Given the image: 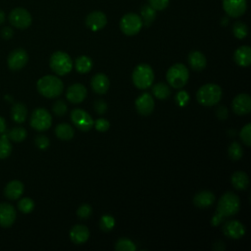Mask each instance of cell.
Masks as SVG:
<instances>
[{"label":"cell","mask_w":251,"mask_h":251,"mask_svg":"<svg viewBox=\"0 0 251 251\" xmlns=\"http://www.w3.org/2000/svg\"><path fill=\"white\" fill-rule=\"evenodd\" d=\"M222 95V88L218 84L207 83L205 85H202L198 89L196 93V98L201 105L211 107L220 102Z\"/></svg>","instance_id":"obj_3"},{"label":"cell","mask_w":251,"mask_h":251,"mask_svg":"<svg viewBox=\"0 0 251 251\" xmlns=\"http://www.w3.org/2000/svg\"><path fill=\"white\" fill-rule=\"evenodd\" d=\"M51 70L58 75H65L72 71L73 62L69 54L63 51L54 52L49 61Z\"/></svg>","instance_id":"obj_6"},{"label":"cell","mask_w":251,"mask_h":251,"mask_svg":"<svg viewBox=\"0 0 251 251\" xmlns=\"http://www.w3.org/2000/svg\"><path fill=\"white\" fill-rule=\"evenodd\" d=\"M152 93L154 94V96L156 98L163 100V99L168 98L171 95V89L167 84H165L163 82H158L153 85Z\"/></svg>","instance_id":"obj_30"},{"label":"cell","mask_w":251,"mask_h":251,"mask_svg":"<svg viewBox=\"0 0 251 251\" xmlns=\"http://www.w3.org/2000/svg\"><path fill=\"white\" fill-rule=\"evenodd\" d=\"M142 20L135 13H127L124 15L120 21V28L122 32L127 36L137 34L142 27Z\"/></svg>","instance_id":"obj_7"},{"label":"cell","mask_w":251,"mask_h":251,"mask_svg":"<svg viewBox=\"0 0 251 251\" xmlns=\"http://www.w3.org/2000/svg\"><path fill=\"white\" fill-rule=\"evenodd\" d=\"M156 12L149 4H144L140 9V18L142 24L146 26H149L154 20L156 19Z\"/></svg>","instance_id":"obj_27"},{"label":"cell","mask_w":251,"mask_h":251,"mask_svg":"<svg viewBox=\"0 0 251 251\" xmlns=\"http://www.w3.org/2000/svg\"><path fill=\"white\" fill-rule=\"evenodd\" d=\"M234 61L240 67H248L251 64V48L247 45L240 46L234 52Z\"/></svg>","instance_id":"obj_22"},{"label":"cell","mask_w":251,"mask_h":251,"mask_svg":"<svg viewBox=\"0 0 251 251\" xmlns=\"http://www.w3.org/2000/svg\"><path fill=\"white\" fill-rule=\"evenodd\" d=\"M107 108L108 106L104 100H97L94 102V109L99 115L104 114L107 111Z\"/></svg>","instance_id":"obj_45"},{"label":"cell","mask_w":251,"mask_h":251,"mask_svg":"<svg viewBox=\"0 0 251 251\" xmlns=\"http://www.w3.org/2000/svg\"><path fill=\"white\" fill-rule=\"evenodd\" d=\"M92 213V208L88 204H82L76 211V215L81 219L88 218Z\"/></svg>","instance_id":"obj_42"},{"label":"cell","mask_w":251,"mask_h":251,"mask_svg":"<svg viewBox=\"0 0 251 251\" xmlns=\"http://www.w3.org/2000/svg\"><path fill=\"white\" fill-rule=\"evenodd\" d=\"M115 249L118 251H135L136 246L130 239L123 237L117 240L115 244Z\"/></svg>","instance_id":"obj_33"},{"label":"cell","mask_w":251,"mask_h":251,"mask_svg":"<svg viewBox=\"0 0 251 251\" xmlns=\"http://www.w3.org/2000/svg\"><path fill=\"white\" fill-rule=\"evenodd\" d=\"M231 107L235 114L239 116L247 115L251 111V97L247 93H240L232 100Z\"/></svg>","instance_id":"obj_14"},{"label":"cell","mask_w":251,"mask_h":251,"mask_svg":"<svg viewBox=\"0 0 251 251\" xmlns=\"http://www.w3.org/2000/svg\"><path fill=\"white\" fill-rule=\"evenodd\" d=\"M34 142H35V145L37 146V148H39L41 150H45L50 144L49 139L45 135H42V134L37 135L34 139Z\"/></svg>","instance_id":"obj_43"},{"label":"cell","mask_w":251,"mask_h":251,"mask_svg":"<svg viewBox=\"0 0 251 251\" xmlns=\"http://www.w3.org/2000/svg\"><path fill=\"white\" fill-rule=\"evenodd\" d=\"M11 116L15 123L22 124L27 117V109L23 103H15L11 108Z\"/></svg>","instance_id":"obj_25"},{"label":"cell","mask_w":251,"mask_h":251,"mask_svg":"<svg viewBox=\"0 0 251 251\" xmlns=\"http://www.w3.org/2000/svg\"><path fill=\"white\" fill-rule=\"evenodd\" d=\"M36 87L38 92L46 98H56L60 96L64 89L63 81L51 75H44L37 80Z\"/></svg>","instance_id":"obj_2"},{"label":"cell","mask_w":251,"mask_h":251,"mask_svg":"<svg viewBox=\"0 0 251 251\" xmlns=\"http://www.w3.org/2000/svg\"><path fill=\"white\" fill-rule=\"evenodd\" d=\"M215 201V195L211 191L203 190L195 194L193 197V204L198 208H208Z\"/></svg>","instance_id":"obj_23"},{"label":"cell","mask_w":251,"mask_h":251,"mask_svg":"<svg viewBox=\"0 0 251 251\" xmlns=\"http://www.w3.org/2000/svg\"><path fill=\"white\" fill-rule=\"evenodd\" d=\"M188 63L192 70L201 72L202 70L205 69L207 60L204 54L201 53L200 51H192L188 55Z\"/></svg>","instance_id":"obj_24"},{"label":"cell","mask_w":251,"mask_h":251,"mask_svg":"<svg viewBox=\"0 0 251 251\" xmlns=\"http://www.w3.org/2000/svg\"><path fill=\"white\" fill-rule=\"evenodd\" d=\"M239 136L243 143L247 146L251 145V124L248 123L246 124L240 130Z\"/></svg>","instance_id":"obj_37"},{"label":"cell","mask_w":251,"mask_h":251,"mask_svg":"<svg viewBox=\"0 0 251 251\" xmlns=\"http://www.w3.org/2000/svg\"><path fill=\"white\" fill-rule=\"evenodd\" d=\"M14 35V30L10 26H5L1 29V36L4 39H10Z\"/></svg>","instance_id":"obj_46"},{"label":"cell","mask_w":251,"mask_h":251,"mask_svg":"<svg viewBox=\"0 0 251 251\" xmlns=\"http://www.w3.org/2000/svg\"><path fill=\"white\" fill-rule=\"evenodd\" d=\"M232 32L236 38L243 39L248 34V27L244 23L238 21V22L234 23V25L232 26Z\"/></svg>","instance_id":"obj_34"},{"label":"cell","mask_w":251,"mask_h":251,"mask_svg":"<svg viewBox=\"0 0 251 251\" xmlns=\"http://www.w3.org/2000/svg\"><path fill=\"white\" fill-rule=\"evenodd\" d=\"M18 209L24 214H29L34 209V202L28 197H24L18 202Z\"/></svg>","instance_id":"obj_35"},{"label":"cell","mask_w":251,"mask_h":251,"mask_svg":"<svg viewBox=\"0 0 251 251\" xmlns=\"http://www.w3.org/2000/svg\"><path fill=\"white\" fill-rule=\"evenodd\" d=\"M148 4L155 11H163L169 6L170 0H148Z\"/></svg>","instance_id":"obj_39"},{"label":"cell","mask_w":251,"mask_h":251,"mask_svg":"<svg viewBox=\"0 0 251 251\" xmlns=\"http://www.w3.org/2000/svg\"><path fill=\"white\" fill-rule=\"evenodd\" d=\"M55 134L62 140H70L74 137L75 130L69 124H59L55 128Z\"/></svg>","instance_id":"obj_28"},{"label":"cell","mask_w":251,"mask_h":251,"mask_svg":"<svg viewBox=\"0 0 251 251\" xmlns=\"http://www.w3.org/2000/svg\"><path fill=\"white\" fill-rule=\"evenodd\" d=\"M223 9L231 18H239L246 12V0H223Z\"/></svg>","instance_id":"obj_12"},{"label":"cell","mask_w":251,"mask_h":251,"mask_svg":"<svg viewBox=\"0 0 251 251\" xmlns=\"http://www.w3.org/2000/svg\"><path fill=\"white\" fill-rule=\"evenodd\" d=\"M223 231L226 236L232 239H238L245 234V227L238 221H228L223 226Z\"/></svg>","instance_id":"obj_18"},{"label":"cell","mask_w":251,"mask_h":251,"mask_svg":"<svg viewBox=\"0 0 251 251\" xmlns=\"http://www.w3.org/2000/svg\"><path fill=\"white\" fill-rule=\"evenodd\" d=\"M154 99L149 93H143L135 100V108L142 116L150 115L154 110Z\"/></svg>","instance_id":"obj_16"},{"label":"cell","mask_w":251,"mask_h":251,"mask_svg":"<svg viewBox=\"0 0 251 251\" xmlns=\"http://www.w3.org/2000/svg\"><path fill=\"white\" fill-rule=\"evenodd\" d=\"M175 100H176V102L178 106H184V105L187 104V102L189 100V95L186 91L180 90L179 92L176 93V95L175 97Z\"/></svg>","instance_id":"obj_41"},{"label":"cell","mask_w":251,"mask_h":251,"mask_svg":"<svg viewBox=\"0 0 251 251\" xmlns=\"http://www.w3.org/2000/svg\"><path fill=\"white\" fill-rule=\"evenodd\" d=\"M93 126H95V128H96L98 131L103 132V131H107V130L109 129V127H110V123H109V121L100 118V119H98V120L95 121V123H94Z\"/></svg>","instance_id":"obj_44"},{"label":"cell","mask_w":251,"mask_h":251,"mask_svg":"<svg viewBox=\"0 0 251 251\" xmlns=\"http://www.w3.org/2000/svg\"><path fill=\"white\" fill-rule=\"evenodd\" d=\"M227 152H228L229 157H230L232 160H234V161H237V160L241 159V157H242V155H243L242 147H241V145H240L238 142H236V141L232 142V143L229 145Z\"/></svg>","instance_id":"obj_36"},{"label":"cell","mask_w":251,"mask_h":251,"mask_svg":"<svg viewBox=\"0 0 251 251\" xmlns=\"http://www.w3.org/2000/svg\"><path fill=\"white\" fill-rule=\"evenodd\" d=\"M7 136L9 139L15 142H22L25 139L27 133L26 130L22 126H15L11 130H9L7 133Z\"/></svg>","instance_id":"obj_32"},{"label":"cell","mask_w":251,"mask_h":251,"mask_svg":"<svg viewBox=\"0 0 251 251\" xmlns=\"http://www.w3.org/2000/svg\"><path fill=\"white\" fill-rule=\"evenodd\" d=\"M75 70L80 74H86L92 69V60L87 56H80L75 60Z\"/></svg>","instance_id":"obj_29"},{"label":"cell","mask_w":251,"mask_h":251,"mask_svg":"<svg viewBox=\"0 0 251 251\" xmlns=\"http://www.w3.org/2000/svg\"><path fill=\"white\" fill-rule=\"evenodd\" d=\"M189 77L188 69L185 65L176 63L173 65L166 74V78L168 83L173 86L174 88H181L183 87Z\"/></svg>","instance_id":"obj_4"},{"label":"cell","mask_w":251,"mask_h":251,"mask_svg":"<svg viewBox=\"0 0 251 251\" xmlns=\"http://www.w3.org/2000/svg\"><path fill=\"white\" fill-rule=\"evenodd\" d=\"M7 129V126H6V121L4 120L3 117L0 116V135L5 133Z\"/></svg>","instance_id":"obj_48"},{"label":"cell","mask_w":251,"mask_h":251,"mask_svg":"<svg viewBox=\"0 0 251 251\" xmlns=\"http://www.w3.org/2000/svg\"><path fill=\"white\" fill-rule=\"evenodd\" d=\"M231 183L234 188L238 190H244L249 185V177L244 172L237 171L234 172L231 176Z\"/></svg>","instance_id":"obj_26"},{"label":"cell","mask_w":251,"mask_h":251,"mask_svg":"<svg viewBox=\"0 0 251 251\" xmlns=\"http://www.w3.org/2000/svg\"><path fill=\"white\" fill-rule=\"evenodd\" d=\"M4 22H5V13H4L2 10H0V25H1Z\"/></svg>","instance_id":"obj_49"},{"label":"cell","mask_w":251,"mask_h":251,"mask_svg":"<svg viewBox=\"0 0 251 251\" xmlns=\"http://www.w3.org/2000/svg\"><path fill=\"white\" fill-rule=\"evenodd\" d=\"M240 208V202L237 195L233 192L227 191L222 195L219 200L216 215L212 219V224L214 226H218L223 218L231 217L235 215Z\"/></svg>","instance_id":"obj_1"},{"label":"cell","mask_w":251,"mask_h":251,"mask_svg":"<svg viewBox=\"0 0 251 251\" xmlns=\"http://www.w3.org/2000/svg\"><path fill=\"white\" fill-rule=\"evenodd\" d=\"M115 226V219L110 215H104L100 220V227L104 231L111 230Z\"/></svg>","instance_id":"obj_38"},{"label":"cell","mask_w":251,"mask_h":251,"mask_svg":"<svg viewBox=\"0 0 251 251\" xmlns=\"http://www.w3.org/2000/svg\"><path fill=\"white\" fill-rule=\"evenodd\" d=\"M86 94H87V90L83 84L75 83L69 86L66 96L70 102L74 104H77V103H81L85 99Z\"/></svg>","instance_id":"obj_17"},{"label":"cell","mask_w":251,"mask_h":251,"mask_svg":"<svg viewBox=\"0 0 251 251\" xmlns=\"http://www.w3.org/2000/svg\"><path fill=\"white\" fill-rule=\"evenodd\" d=\"M86 26L92 31H98L107 25V17L101 11H93L85 18Z\"/></svg>","instance_id":"obj_15"},{"label":"cell","mask_w":251,"mask_h":251,"mask_svg":"<svg viewBox=\"0 0 251 251\" xmlns=\"http://www.w3.org/2000/svg\"><path fill=\"white\" fill-rule=\"evenodd\" d=\"M67 110H68V107H67V105L65 104V102L62 101V100L56 101V102L54 103V105H53V112H54L55 115H57V116H63V115H65L66 112H67Z\"/></svg>","instance_id":"obj_40"},{"label":"cell","mask_w":251,"mask_h":251,"mask_svg":"<svg viewBox=\"0 0 251 251\" xmlns=\"http://www.w3.org/2000/svg\"><path fill=\"white\" fill-rule=\"evenodd\" d=\"M70 238L75 244H82L89 238V230L83 225H76L71 229Z\"/></svg>","instance_id":"obj_21"},{"label":"cell","mask_w":251,"mask_h":251,"mask_svg":"<svg viewBox=\"0 0 251 251\" xmlns=\"http://www.w3.org/2000/svg\"><path fill=\"white\" fill-rule=\"evenodd\" d=\"M110 87V80L104 74H96L91 79V88L97 94H104Z\"/></svg>","instance_id":"obj_20"},{"label":"cell","mask_w":251,"mask_h":251,"mask_svg":"<svg viewBox=\"0 0 251 251\" xmlns=\"http://www.w3.org/2000/svg\"><path fill=\"white\" fill-rule=\"evenodd\" d=\"M28 61V55L23 48H17L13 50L7 59L8 67L12 71H19L23 69Z\"/></svg>","instance_id":"obj_11"},{"label":"cell","mask_w":251,"mask_h":251,"mask_svg":"<svg viewBox=\"0 0 251 251\" xmlns=\"http://www.w3.org/2000/svg\"><path fill=\"white\" fill-rule=\"evenodd\" d=\"M71 120L73 124L82 131H88L94 125V121L91 116L82 109L73 110L71 113Z\"/></svg>","instance_id":"obj_10"},{"label":"cell","mask_w":251,"mask_h":251,"mask_svg":"<svg viewBox=\"0 0 251 251\" xmlns=\"http://www.w3.org/2000/svg\"><path fill=\"white\" fill-rule=\"evenodd\" d=\"M154 72L147 64H139L132 72V82L138 89H146L152 85Z\"/></svg>","instance_id":"obj_5"},{"label":"cell","mask_w":251,"mask_h":251,"mask_svg":"<svg viewBox=\"0 0 251 251\" xmlns=\"http://www.w3.org/2000/svg\"><path fill=\"white\" fill-rule=\"evenodd\" d=\"M216 114H217L218 118H219V119H222V120L226 119V118H227V116H228L227 109H226V107H224V106H220V107L217 109Z\"/></svg>","instance_id":"obj_47"},{"label":"cell","mask_w":251,"mask_h":251,"mask_svg":"<svg viewBox=\"0 0 251 251\" xmlns=\"http://www.w3.org/2000/svg\"><path fill=\"white\" fill-rule=\"evenodd\" d=\"M24 184L18 179L9 181L4 188V195L9 200H17L24 193Z\"/></svg>","instance_id":"obj_19"},{"label":"cell","mask_w":251,"mask_h":251,"mask_svg":"<svg viewBox=\"0 0 251 251\" xmlns=\"http://www.w3.org/2000/svg\"><path fill=\"white\" fill-rule=\"evenodd\" d=\"M29 123L32 128L38 131H44L51 126L52 118L46 109L37 108L32 112Z\"/></svg>","instance_id":"obj_8"},{"label":"cell","mask_w":251,"mask_h":251,"mask_svg":"<svg viewBox=\"0 0 251 251\" xmlns=\"http://www.w3.org/2000/svg\"><path fill=\"white\" fill-rule=\"evenodd\" d=\"M9 22L16 28L25 29L31 25L32 18L27 10L24 8H15L9 14Z\"/></svg>","instance_id":"obj_9"},{"label":"cell","mask_w":251,"mask_h":251,"mask_svg":"<svg viewBox=\"0 0 251 251\" xmlns=\"http://www.w3.org/2000/svg\"><path fill=\"white\" fill-rule=\"evenodd\" d=\"M12 153V144L6 132L0 136V159L8 158Z\"/></svg>","instance_id":"obj_31"},{"label":"cell","mask_w":251,"mask_h":251,"mask_svg":"<svg viewBox=\"0 0 251 251\" xmlns=\"http://www.w3.org/2000/svg\"><path fill=\"white\" fill-rule=\"evenodd\" d=\"M17 213L15 207L7 202L0 203V226L10 227L16 221Z\"/></svg>","instance_id":"obj_13"}]
</instances>
